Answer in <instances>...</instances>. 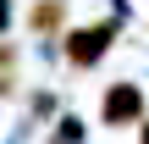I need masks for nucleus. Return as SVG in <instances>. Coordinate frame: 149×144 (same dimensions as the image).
<instances>
[{
  "label": "nucleus",
  "mask_w": 149,
  "mask_h": 144,
  "mask_svg": "<svg viewBox=\"0 0 149 144\" xmlns=\"http://www.w3.org/2000/svg\"><path fill=\"white\" fill-rule=\"evenodd\" d=\"M111 44H116V22H83V28H72V33L61 39V55H66V67L94 72V67L111 55Z\"/></svg>",
  "instance_id": "1"
},
{
  "label": "nucleus",
  "mask_w": 149,
  "mask_h": 144,
  "mask_svg": "<svg viewBox=\"0 0 149 144\" xmlns=\"http://www.w3.org/2000/svg\"><path fill=\"white\" fill-rule=\"evenodd\" d=\"M100 122L105 128H144V89L138 83H111L100 100Z\"/></svg>",
  "instance_id": "2"
},
{
  "label": "nucleus",
  "mask_w": 149,
  "mask_h": 144,
  "mask_svg": "<svg viewBox=\"0 0 149 144\" xmlns=\"http://www.w3.org/2000/svg\"><path fill=\"white\" fill-rule=\"evenodd\" d=\"M61 17H66V0H39L33 17H28V28H33L39 39H55V33H61Z\"/></svg>",
  "instance_id": "3"
},
{
  "label": "nucleus",
  "mask_w": 149,
  "mask_h": 144,
  "mask_svg": "<svg viewBox=\"0 0 149 144\" xmlns=\"http://www.w3.org/2000/svg\"><path fill=\"white\" fill-rule=\"evenodd\" d=\"M11 28V0H0V33Z\"/></svg>",
  "instance_id": "4"
},
{
  "label": "nucleus",
  "mask_w": 149,
  "mask_h": 144,
  "mask_svg": "<svg viewBox=\"0 0 149 144\" xmlns=\"http://www.w3.org/2000/svg\"><path fill=\"white\" fill-rule=\"evenodd\" d=\"M138 144H149V122H144V133H138Z\"/></svg>",
  "instance_id": "5"
},
{
  "label": "nucleus",
  "mask_w": 149,
  "mask_h": 144,
  "mask_svg": "<svg viewBox=\"0 0 149 144\" xmlns=\"http://www.w3.org/2000/svg\"><path fill=\"white\" fill-rule=\"evenodd\" d=\"M6 83H11V78H6V72H0V89H6Z\"/></svg>",
  "instance_id": "6"
}]
</instances>
